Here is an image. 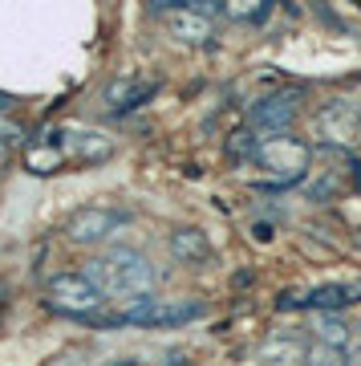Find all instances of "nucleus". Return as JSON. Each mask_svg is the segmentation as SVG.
<instances>
[{"label": "nucleus", "instance_id": "f257e3e1", "mask_svg": "<svg viewBox=\"0 0 361 366\" xmlns=\"http://www.w3.org/2000/svg\"><path fill=\"white\" fill-rule=\"evenodd\" d=\"M86 277L102 289L106 301H122V305L146 301L151 289H155V269L134 249H114V252H106V257H93L86 264Z\"/></svg>", "mask_w": 361, "mask_h": 366}, {"label": "nucleus", "instance_id": "f03ea898", "mask_svg": "<svg viewBox=\"0 0 361 366\" xmlns=\"http://www.w3.org/2000/svg\"><path fill=\"white\" fill-rule=\"evenodd\" d=\"M203 317V301L191 297H146L134 305H122V314L98 317L102 326H187Z\"/></svg>", "mask_w": 361, "mask_h": 366}, {"label": "nucleus", "instance_id": "7ed1b4c3", "mask_svg": "<svg viewBox=\"0 0 361 366\" xmlns=\"http://www.w3.org/2000/svg\"><path fill=\"white\" fill-rule=\"evenodd\" d=\"M309 143H300V139H288V134H276V139H260V147L252 151V163L260 171H268V175H280V179L297 183L305 179V171H309Z\"/></svg>", "mask_w": 361, "mask_h": 366}, {"label": "nucleus", "instance_id": "20e7f679", "mask_svg": "<svg viewBox=\"0 0 361 366\" xmlns=\"http://www.w3.org/2000/svg\"><path fill=\"white\" fill-rule=\"evenodd\" d=\"M102 289L93 285L86 273H57L49 281V305L69 317H93L102 305Z\"/></svg>", "mask_w": 361, "mask_h": 366}, {"label": "nucleus", "instance_id": "39448f33", "mask_svg": "<svg viewBox=\"0 0 361 366\" xmlns=\"http://www.w3.org/2000/svg\"><path fill=\"white\" fill-rule=\"evenodd\" d=\"M122 224H126V212H118V208H78L65 220V232L78 244H102Z\"/></svg>", "mask_w": 361, "mask_h": 366}, {"label": "nucleus", "instance_id": "423d86ee", "mask_svg": "<svg viewBox=\"0 0 361 366\" xmlns=\"http://www.w3.org/2000/svg\"><path fill=\"white\" fill-rule=\"evenodd\" d=\"M252 131L256 139H276L280 131H288V122L297 118V94H268L252 106Z\"/></svg>", "mask_w": 361, "mask_h": 366}, {"label": "nucleus", "instance_id": "0eeeda50", "mask_svg": "<svg viewBox=\"0 0 361 366\" xmlns=\"http://www.w3.org/2000/svg\"><path fill=\"white\" fill-rule=\"evenodd\" d=\"M158 9H167L171 33H175L179 41H191V45H203V41L211 37V29H215V21H211V16L187 9V0H158Z\"/></svg>", "mask_w": 361, "mask_h": 366}, {"label": "nucleus", "instance_id": "6e6552de", "mask_svg": "<svg viewBox=\"0 0 361 366\" xmlns=\"http://www.w3.org/2000/svg\"><path fill=\"white\" fill-rule=\"evenodd\" d=\"M317 131H321L329 143L345 147L349 139H357V131H361V110L353 102H345V98H337V102H329L321 110V118H317Z\"/></svg>", "mask_w": 361, "mask_h": 366}, {"label": "nucleus", "instance_id": "1a4fd4ad", "mask_svg": "<svg viewBox=\"0 0 361 366\" xmlns=\"http://www.w3.org/2000/svg\"><path fill=\"white\" fill-rule=\"evenodd\" d=\"M61 159H65V131H41L37 139H29V151H25L29 171L49 175V171L61 167Z\"/></svg>", "mask_w": 361, "mask_h": 366}, {"label": "nucleus", "instance_id": "9d476101", "mask_svg": "<svg viewBox=\"0 0 361 366\" xmlns=\"http://www.w3.org/2000/svg\"><path fill=\"white\" fill-rule=\"evenodd\" d=\"M65 155L78 163H102L114 155V143L98 131H65Z\"/></svg>", "mask_w": 361, "mask_h": 366}, {"label": "nucleus", "instance_id": "9b49d317", "mask_svg": "<svg viewBox=\"0 0 361 366\" xmlns=\"http://www.w3.org/2000/svg\"><path fill=\"white\" fill-rule=\"evenodd\" d=\"M305 358H309V350L297 338H288V334H276V338H268L256 350L260 366H305Z\"/></svg>", "mask_w": 361, "mask_h": 366}, {"label": "nucleus", "instance_id": "f8f14e48", "mask_svg": "<svg viewBox=\"0 0 361 366\" xmlns=\"http://www.w3.org/2000/svg\"><path fill=\"white\" fill-rule=\"evenodd\" d=\"M349 301H353V285H325V289H312L309 297H288V293H284L280 310H288V305H309V310L333 314V310H341V305H349Z\"/></svg>", "mask_w": 361, "mask_h": 366}, {"label": "nucleus", "instance_id": "ddd939ff", "mask_svg": "<svg viewBox=\"0 0 361 366\" xmlns=\"http://www.w3.org/2000/svg\"><path fill=\"white\" fill-rule=\"evenodd\" d=\"M171 252L183 264H203V261H211V240L199 228H179V232H171Z\"/></svg>", "mask_w": 361, "mask_h": 366}, {"label": "nucleus", "instance_id": "4468645a", "mask_svg": "<svg viewBox=\"0 0 361 366\" xmlns=\"http://www.w3.org/2000/svg\"><path fill=\"white\" fill-rule=\"evenodd\" d=\"M155 94V81H134V78H118V81H110V90H106V102L110 106H138V102H146Z\"/></svg>", "mask_w": 361, "mask_h": 366}, {"label": "nucleus", "instance_id": "2eb2a0df", "mask_svg": "<svg viewBox=\"0 0 361 366\" xmlns=\"http://www.w3.org/2000/svg\"><path fill=\"white\" fill-rule=\"evenodd\" d=\"M272 13V4H252V0H232V4H223V16H232V21H264Z\"/></svg>", "mask_w": 361, "mask_h": 366}, {"label": "nucleus", "instance_id": "dca6fc26", "mask_svg": "<svg viewBox=\"0 0 361 366\" xmlns=\"http://www.w3.org/2000/svg\"><path fill=\"white\" fill-rule=\"evenodd\" d=\"M321 346H333V350H341V342H345V322L341 317H321Z\"/></svg>", "mask_w": 361, "mask_h": 366}, {"label": "nucleus", "instance_id": "f3484780", "mask_svg": "<svg viewBox=\"0 0 361 366\" xmlns=\"http://www.w3.org/2000/svg\"><path fill=\"white\" fill-rule=\"evenodd\" d=\"M305 366H345V358H341V350H333V346H312L309 358H305Z\"/></svg>", "mask_w": 361, "mask_h": 366}, {"label": "nucleus", "instance_id": "a211bd4d", "mask_svg": "<svg viewBox=\"0 0 361 366\" xmlns=\"http://www.w3.org/2000/svg\"><path fill=\"white\" fill-rule=\"evenodd\" d=\"M16 139H21V127L13 118H0V143H16Z\"/></svg>", "mask_w": 361, "mask_h": 366}, {"label": "nucleus", "instance_id": "6ab92c4d", "mask_svg": "<svg viewBox=\"0 0 361 366\" xmlns=\"http://www.w3.org/2000/svg\"><path fill=\"white\" fill-rule=\"evenodd\" d=\"M345 366H361V342H353V346H349V354H345Z\"/></svg>", "mask_w": 361, "mask_h": 366}, {"label": "nucleus", "instance_id": "aec40b11", "mask_svg": "<svg viewBox=\"0 0 361 366\" xmlns=\"http://www.w3.org/2000/svg\"><path fill=\"white\" fill-rule=\"evenodd\" d=\"M167 366H195V362H167Z\"/></svg>", "mask_w": 361, "mask_h": 366}, {"label": "nucleus", "instance_id": "412c9836", "mask_svg": "<svg viewBox=\"0 0 361 366\" xmlns=\"http://www.w3.org/2000/svg\"><path fill=\"white\" fill-rule=\"evenodd\" d=\"M114 366H134V362H114Z\"/></svg>", "mask_w": 361, "mask_h": 366}, {"label": "nucleus", "instance_id": "4be33fe9", "mask_svg": "<svg viewBox=\"0 0 361 366\" xmlns=\"http://www.w3.org/2000/svg\"><path fill=\"white\" fill-rule=\"evenodd\" d=\"M0 110H4V94H0Z\"/></svg>", "mask_w": 361, "mask_h": 366}]
</instances>
